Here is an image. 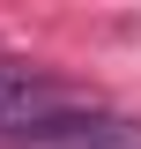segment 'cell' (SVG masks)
I'll list each match as a JSON object with an SVG mask.
<instances>
[{
  "instance_id": "1",
  "label": "cell",
  "mask_w": 141,
  "mask_h": 149,
  "mask_svg": "<svg viewBox=\"0 0 141 149\" xmlns=\"http://www.w3.org/2000/svg\"><path fill=\"white\" fill-rule=\"evenodd\" d=\"M15 149H141V119L104 112V104H74V112L37 119L30 134H15Z\"/></svg>"
},
{
  "instance_id": "2",
  "label": "cell",
  "mask_w": 141,
  "mask_h": 149,
  "mask_svg": "<svg viewBox=\"0 0 141 149\" xmlns=\"http://www.w3.org/2000/svg\"><path fill=\"white\" fill-rule=\"evenodd\" d=\"M82 97L67 90V82H52V74L37 67H15V60H0V142H15V134H30L37 119H52V112H74Z\"/></svg>"
}]
</instances>
